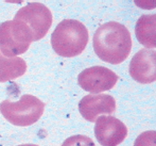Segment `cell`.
<instances>
[{"instance_id":"cell-12","label":"cell","mask_w":156,"mask_h":146,"mask_svg":"<svg viewBox=\"0 0 156 146\" xmlns=\"http://www.w3.org/2000/svg\"><path fill=\"white\" fill-rule=\"evenodd\" d=\"M62 146H96L90 138L83 134H76L66 139Z\"/></svg>"},{"instance_id":"cell-5","label":"cell","mask_w":156,"mask_h":146,"mask_svg":"<svg viewBox=\"0 0 156 146\" xmlns=\"http://www.w3.org/2000/svg\"><path fill=\"white\" fill-rule=\"evenodd\" d=\"M14 19L23 23L31 31L33 42L44 39L52 25V13L41 2H30L18 10Z\"/></svg>"},{"instance_id":"cell-14","label":"cell","mask_w":156,"mask_h":146,"mask_svg":"<svg viewBox=\"0 0 156 146\" xmlns=\"http://www.w3.org/2000/svg\"><path fill=\"white\" fill-rule=\"evenodd\" d=\"M17 146H39L36 144H21V145H17Z\"/></svg>"},{"instance_id":"cell-13","label":"cell","mask_w":156,"mask_h":146,"mask_svg":"<svg viewBox=\"0 0 156 146\" xmlns=\"http://www.w3.org/2000/svg\"><path fill=\"white\" fill-rule=\"evenodd\" d=\"M155 140H156V132L154 130L142 132V133H140L137 137L134 146H156Z\"/></svg>"},{"instance_id":"cell-11","label":"cell","mask_w":156,"mask_h":146,"mask_svg":"<svg viewBox=\"0 0 156 146\" xmlns=\"http://www.w3.org/2000/svg\"><path fill=\"white\" fill-rule=\"evenodd\" d=\"M27 72V63L23 58H8L0 52V82L14 80Z\"/></svg>"},{"instance_id":"cell-6","label":"cell","mask_w":156,"mask_h":146,"mask_svg":"<svg viewBox=\"0 0 156 146\" xmlns=\"http://www.w3.org/2000/svg\"><path fill=\"white\" fill-rule=\"evenodd\" d=\"M118 75L104 66H93L79 74L78 82L86 92L96 95L112 90L118 82Z\"/></svg>"},{"instance_id":"cell-7","label":"cell","mask_w":156,"mask_h":146,"mask_svg":"<svg viewBox=\"0 0 156 146\" xmlns=\"http://www.w3.org/2000/svg\"><path fill=\"white\" fill-rule=\"evenodd\" d=\"M94 136L102 146H118L127 136V128L114 116H101L94 122Z\"/></svg>"},{"instance_id":"cell-8","label":"cell","mask_w":156,"mask_h":146,"mask_svg":"<svg viewBox=\"0 0 156 146\" xmlns=\"http://www.w3.org/2000/svg\"><path fill=\"white\" fill-rule=\"evenodd\" d=\"M131 77L139 83H152L156 80V52L154 49H141L129 62Z\"/></svg>"},{"instance_id":"cell-3","label":"cell","mask_w":156,"mask_h":146,"mask_svg":"<svg viewBox=\"0 0 156 146\" xmlns=\"http://www.w3.org/2000/svg\"><path fill=\"white\" fill-rule=\"evenodd\" d=\"M45 111V103L37 97L26 94L18 101L3 100L0 103V112L12 125L28 127L35 124Z\"/></svg>"},{"instance_id":"cell-4","label":"cell","mask_w":156,"mask_h":146,"mask_svg":"<svg viewBox=\"0 0 156 146\" xmlns=\"http://www.w3.org/2000/svg\"><path fill=\"white\" fill-rule=\"evenodd\" d=\"M32 42L31 31L21 21L12 19L0 25V52L4 57L15 58L25 54Z\"/></svg>"},{"instance_id":"cell-2","label":"cell","mask_w":156,"mask_h":146,"mask_svg":"<svg viewBox=\"0 0 156 146\" xmlns=\"http://www.w3.org/2000/svg\"><path fill=\"white\" fill-rule=\"evenodd\" d=\"M88 39V30L81 21L64 19L52 33L51 45L58 56L73 58L84 51Z\"/></svg>"},{"instance_id":"cell-1","label":"cell","mask_w":156,"mask_h":146,"mask_svg":"<svg viewBox=\"0 0 156 146\" xmlns=\"http://www.w3.org/2000/svg\"><path fill=\"white\" fill-rule=\"evenodd\" d=\"M93 44L94 52L102 61L120 64L131 54V33L122 24L109 21L97 29Z\"/></svg>"},{"instance_id":"cell-10","label":"cell","mask_w":156,"mask_h":146,"mask_svg":"<svg viewBox=\"0 0 156 146\" xmlns=\"http://www.w3.org/2000/svg\"><path fill=\"white\" fill-rule=\"evenodd\" d=\"M156 15H142L138 18L135 27V34L138 42L147 48L156 46Z\"/></svg>"},{"instance_id":"cell-9","label":"cell","mask_w":156,"mask_h":146,"mask_svg":"<svg viewBox=\"0 0 156 146\" xmlns=\"http://www.w3.org/2000/svg\"><path fill=\"white\" fill-rule=\"evenodd\" d=\"M79 111L86 121L94 123L100 114H113L116 111V100L108 94H89L80 100Z\"/></svg>"}]
</instances>
